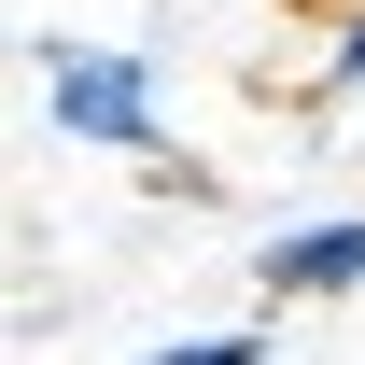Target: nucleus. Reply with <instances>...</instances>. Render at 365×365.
<instances>
[{"instance_id":"obj_3","label":"nucleus","mask_w":365,"mask_h":365,"mask_svg":"<svg viewBox=\"0 0 365 365\" xmlns=\"http://www.w3.org/2000/svg\"><path fill=\"white\" fill-rule=\"evenodd\" d=\"M337 98H365V0L337 14V43H323V85H309V113H337Z\"/></svg>"},{"instance_id":"obj_4","label":"nucleus","mask_w":365,"mask_h":365,"mask_svg":"<svg viewBox=\"0 0 365 365\" xmlns=\"http://www.w3.org/2000/svg\"><path fill=\"white\" fill-rule=\"evenodd\" d=\"M155 365H267V337H253V323H225V337H169Z\"/></svg>"},{"instance_id":"obj_2","label":"nucleus","mask_w":365,"mask_h":365,"mask_svg":"<svg viewBox=\"0 0 365 365\" xmlns=\"http://www.w3.org/2000/svg\"><path fill=\"white\" fill-rule=\"evenodd\" d=\"M253 281H267V309L351 295V281H365V211H337V225H281L267 253H253Z\"/></svg>"},{"instance_id":"obj_1","label":"nucleus","mask_w":365,"mask_h":365,"mask_svg":"<svg viewBox=\"0 0 365 365\" xmlns=\"http://www.w3.org/2000/svg\"><path fill=\"white\" fill-rule=\"evenodd\" d=\"M43 113L85 140V155H169L155 56H127V43H43Z\"/></svg>"}]
</instances>
